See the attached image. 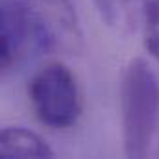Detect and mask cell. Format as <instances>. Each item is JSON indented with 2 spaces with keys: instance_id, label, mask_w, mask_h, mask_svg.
<instances>
[{
  "instance_id": "5",
  "label": "cell",
  "mask_w": 159,
  "mask_h": 159,
  "mask_svg": "<svg viewBox=\"0 0 159 159\" xmlns=\"http://www.w3.org/2000/svg\"><path fill=\"white\" fill-rule=\"evenodd\" d=\"M154 0H94L106 24L119 34H133L143 28Z\"/></svg>"
},
{
  "instance_id": "2",
  "label": "cell",
  "mask_w": 159,
  "mask_h": 159,
  "mask_svg": "<svg viewBox=\"0 0 159 159\" xmlns=\"http://www.w3.org/2000/svg\"><path fill=\"white\" fill-rule=\"evenodd\" d=\"M34 48L54 56H76L83 46L72 0H9Z\"/></svg>"
},
{
  "instance_id": "6",
  "label": "cell",
  "mask_w": 159,
  "mask_h": 159,
  "mask_svg": "<svg viewBox=\"0 0 159 159\" xmlns=\"http://www.w3.org/2000/svg\"><path fill=\"white\" fill-rule=\"evenodd\" d=\"M54 150L39 133L22 128L9 126L0 128V157H52Z\"/></svg>"
},
{
  "instance_id": "3",
  "label": "cell",
  "mask_w": 159,
  "mask_h": 159,
  "mask_svg": "<svg viewBox=\"0 0 159 159\" xmlns=\"http://www.w3.org/2000/svg\"><path fill=\"white\" fill-rule=\"evenodd\" d=\"M28 94L37 119L48 128H70L81 115V93L76 76L59 61L48 63L35 72Z\"/></svg>"
},
{
  "instance_id": "1",
  "label": "cell",
  "mask_w": 159,
  "mask_h": 159,
  "mask_svg": "<svg viewBox=\"0 0 159 159\" xmlns=\"http://www.w3.org/2000/svg\"><path fill=\"white\" fill-rule=\"evenodd\" d=\"M122 143L128 157H144L159 122V80L143 57L131 59L120 83Z\"/></svg>"
},
{
  "instance_id": "4",
  "label": "cell",
  "mask_w": 159,
  "mask_h": 159,
  "mask_svg": "<svg viewBox=\"0 0 159 159\" xmlns=\"http://www.w3.org/2000/svg\"><path fill=\"white\" fill-rule=\"evenodd\" d=\"M30 46L28 35L9 2H0V78L11 72Z\"/></svg>"
},
{
  "instance_id": "7",
  "label": "cell",
  "mask_w": 159,
  "mask_h": 159,
  "mask_svg": "<svg viewBox=\"0 0 159 159\" xmlns=\"http://www.w3.org/2000/svg\"><path fill=\"white\" fill-rule=\"evenodd\" d=\"M141 30L144 34L146 50L152 54L154 59L159 61V0H154V4L150 6Z\"/></svg>"
}]
</instances>
